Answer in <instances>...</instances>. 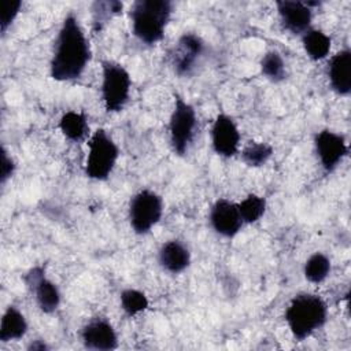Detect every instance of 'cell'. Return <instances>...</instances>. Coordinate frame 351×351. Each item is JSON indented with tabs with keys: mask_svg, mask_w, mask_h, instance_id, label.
Listing matches in <instances>:
<instances>
[{
	"mask_svg": "<svg viewBox=\"0 0 351 351\" xmlns=\"http://www.w3.org/2000/svg\"><path fill=\"white\" fill-rule=\"evenodd\" d=\"M92 52L85 32L75 14L69 12L55 38L49 62V75L59 82L78 80L88 63Z\"/></svg>",
	"mask_w": 351,
	"mask_h": 351,
	"instance_id": "6da1fadb",
	"label": "cell"
},
{
	"mask_svg": "<svg viewBox=\"0 0 351 351\" xmlns=\"http://www.w3.org/2000/svg\"><path fill=\"white\" fill-rule=\"evenodd\" d=\"M173 14L169 0H136L129 11L133 36L147 45L163 40L166 27Z\"/></svg>",
	"mask_w": 351,
	"mask_h": 351,
	"instance_id": "7a4b0ae2",
	"label": "cell"
},
{
	"mask_svg": "<svg viewBox=\"0 0 351 351\" xmlns=\"http://www.w3.org/2000/svg\"><path fill=\"white\" fill-rule=\"evenodd\" d=\"M328 319V306L315 293L300 292L295 295L287 310L285 322L293 339L303 341L321 329Z\"/></svg>",
	"mask_w": 351,
	"mask_h": 351,
	"instance_id": "3957f363",
	"label": "cell"
},
{
	"mask_svg": "<svg viewBox=\"0 0 351 351\" xmlns=\"http://www.w3.org/2000/svg\"><path fill=\"white\" fill-rule=\"evenodd\" d=\"M119 158V147L103 128L96 129L88 143V155L85 159V174L95 181H106Z\"/></svg>",
	"mask_w": 351,
	"mask_h": 351,
	"instance_id": "277c9868",
	"label": "cell"
},
{
	"mask_svg": "<svg viewBox=\"0 0 351 351\" xmlns=\"http://www.w3.org/2000/svg\"><path fill=\"white\" fill-rule=\"evenodd\" d=\"M132 78L129 71L118 62L101 60L100 95L107 112H119L129 101Z\"/></svg>",
	"mask_w": 351,
	"mask_h": 351,
	"instance_id": "5b68a950",
	"label": "cell"
},
{
	"mask_svg": "<svg viewBox=\"0 0 351 351\" xmlns=\"http://www.w3.org/2000/svg\"><path fill=\"white\" fill-rule=\"evenodd\" d=\"M173 97L174 103L169 118V141L174 155L185 156L196 133L197 115L195 107L182 96L174 93Z\"/></svg>",
	"mask_w": 351,
	"mask_h": 351,
	"instance_id": "8992f818",
	"label": "cell"
},
{
	"mask_svg": "<svg viewBox=\"0 0 351 351\" xmlns=\"http://www.w3.org/2000/svg\"><path fill=\"white\" fill-rule=\"evenodd\" d=\"M163 215V200L152 189H141L134 193L129 202L128 218L132 230L144 236L156 226Z\"/></svg>",
	"mask_w": 351,
	"mask_h": 351,
	"instance_id": "52a82bcc",
	"label": "cell"
},
{
	"mask_svg": "<svg viewBox=\"0 0 351 351\" xmlns=\"http://www.w3.org/2000/svg\"><path fill=\"white\" fill-rule=\"evenodd\" d=\"M206 52V44L195 33H184L178 37L170 53V64L178 77H189L196 70L202 56Z\"/></svg>",
	"mask_w": 351,
	"mask_h": 351,
	"instance_id": "ba28073f",
	"label": "cell"
},
{
	"mask_svg": "<svg viewBox=\"0 0 351 351\" xmlns=\"http://www.w3.org/2000/svg\"><path fill=\"white\" fill-rule=\"evenodd\" d=\"M23 281L29 291L34 295L38 308L45 314H52L60 306V291L58 285L45 276V267L33 266L25 276Z\"/></svg>",
	"mask_w": 351,
	"mask_h": 351,
	"instance_id": "9c48e42d",
	"label": "cell"
},
{
	"mask_svg": "<svg viewBox=\"0 0 351 351\" xmlns=\"http://www.w3.org/2000/svg\"><path fill=\"white\" fill-rule=\"evenodd\" d=\"M314 148L325 173H332L348 154L346 137L330 129H322L315 133Z\"/></svg>",
	"mask_w": 351,
	"mask_h": 351,
	"instance_id": "30bf717a",
	"label": "cell"
},
{
	"mask_svg": "<svg viewBox=\"0 0 351 351\" xmlns=\"http://www.w3.org/2000/svg\"><path fill=\"white\" fill-rule=\"evenodd\" d=\"M211 147L221 158H232L239 152L240 132L234 119L219 112L211 125Z\"/></svg>",
	"mask_w": 351,
	"mask_h": 351,
	"instance_id": "8fae6325",
	"label": "cell"
},
{
	"mask_svg": "<svg viewBox=\"0 0 351 351\" xmlns=\"http://www.w3.org/2000/svg\"><path fill=\"white\" fill-rule=\"evenodd\" d=\"M208 219L214 232L225 239L234 237L244 225L237 203L223 197L217 199L213 203Z\"/></svg>",
	"mask_w": 351,
	"mask_h": 351,
	"instance_id": "7c38bea8",
	"label": "cell"
},
{
	"mask_svg": "<svg viewBox=\"0 0 351 351\" xmlns=\"http://www.w3.org/2000/svg\"><path fill=\"white\" fill-rule=\"evenodd\" d=\"M276 7L281 25L287 32L295 36H303L310 29L313 10L306 4V1L280 0L276 1Z\"/></svg>",
	"mask_w": 351,
	"mask_h": 351,
	"instance_id": "4fadbf2b",
	"label": "cell"
},
{
	"mask_svg": "<svg viewBox=\"0 0 351 351\" xmlns=\"http://www.w3.org/2000/svg\"><path fill=\"white\" fill-rule=\"evenodd\" d=\"M82 346L95 351H111L118 347V335L111 322L104 318H93L81 329Z\"/></svg>",
	"mask_w": 351,
	"mask_h": 351,
	"instance_id": "5bb4252c",
	"label": "cell"
},
{
	"mask_svg": "<svg viewBox=\"0 0 351 351\" xmlns=\"http://www.w3.org/2000/svg\"><path fill=\"white\" fill-rule=\"evenodd\" d=\"M328 80L336 95L346 97L351 93V51L348 48L340 49L330 58Z\"/></svg>",
	"mask_w": 351,
	"mask_h": 351,
	"instance_id": "9a60e30c",
	"label": "cell"
},
{
	"mask_svg": "<svg viewBox=\"0 0 351 351\" xmlns=\"http://www.w3.org/2000/svg\"><path fill=\"white\" fill-rule=\"evenodd\" d=\"M158 262L167 273L180 274L191 265V251L180 240H167L158 251Z\"/></svg>",
	"mask_w": 351,
	"mask_h": 351,
	"instance_id": "2e32d148",
	"label": "cell"
},
{
	"mask_svg": "<svg viewBox=\"0 0 351 351\" xmlns=\"http://www.w3.org/2000/svg\"><path fill=\"white\" fill-rule=\"evenodd\" d=\"M27 321L23 313L15 307L8 306L0 321V341L10 343L22 339L27 332Z\"/></svg>",
	"mask_w": 351,
	"mask_h": 351,
	"instance_id": "e0dca14e",
	"label": "cell"
},
{
	"mask_svg": "<svg viewBox=\"0 0 351 351\" xmlns=\"http://www.w3.org/2000/svg\"><path fill=\"white\" fill-rule=\"evenodd\" d=\"M58 126H59L62 134L73 143L84 141L89 132L86 115L81 111H74V110L66 111L60 117Z\"/></svg>",
	"mask_w": 351,
	"mask_h": 351,
	"instance_id": "ac0fdd59",
	"label": "cell"
},
{
	"mask_svg": "<svg viewBox=\"0 0 351 351\" xmlns=\"http://www.w3.org/2000/svg\"><path fill=\"white\" fill-rule=\"evenodd\" d=\"M302 45L306 55L311 60L318 62L325 59L329 55L330 47H332V38L322 30L310 27L302 36Z\"/></svg>",
	"mask_w": 351,
	"mask_h": 351,
	"instance_id": "d6986e66",
	"label": "cell"
},
{
	"mask_svg": "<svg viewBox=\"0 0 351 351\" xmlns=\"http://www.w3.org/2000/svg\"><path fill=\"white\" fill-rule=\"evenodd\" d=\"M330 267V259L324 252H314L304 262L303 274L307 281L313 284H319L328 278Z\"/></svg>",
	"mask_w": 351,
	"mask_h": 351,
	"instance_id": "ffe728a7",
	"label": "cell"
},
{
	"mask_svg": "<svg viewBox=\"0 0 351 351\" xmlns=\"http://www.w3.org/2000/svg\"><path fill=\"white\" fill-rule=\"evenodd\" d=\"M241 160L248 167H261L269 162L273 155V147L263 141H250L241 149Z\"/></svg>",
	"mask_w": 351,
	"mask_h": 351,
	"instance_id": "44dd1931",
	"label": "cell"
},
{
	"mask_svg": "<svg viewBox=\"0 0 351 351\" xmlns=\"http://www.w3.org/2000/svg\"><path fill=\"white\" fill-rule=\"evenodd\" d=\"M237 207L244 223H255L263 217L267 203L263 196L250 193L241 202L237 203Z\"/></svg>",
	"mask_w": 351,
	"mask_h": 351,
	"instance_id": "7402d4cb",
	"label": "cell"
},
{
	"mask_svg": "<svg viewBox=\"0 0 351 351\" xmlns=\"http://www.w3.org/2000/svg\"><path fill=\"white\" fill-rule=\"evenodd\" d=\"M119 303L123 313L129 317H134L145 311L149 306L147 295L136 288H126L119 295Z\"/></svg>",
	"mask_w": 351,
	"mask_h": 351,
	"instance_id": "603a6c76",
	"label": "cell"
},
{
	"mask_svg": "<svg viewBox=\"0 0 351 351\" xmlns=\"http://www.w3.org/2000/svg\"><path fill=\"white\" fill-rule=\"evenodd\" d=\"M261 73L271 82H280L285 78V62L277 51H267L261 59Z\"/></svg>",
	"mask_w": 351,
	"mask_h": 351,
	"instance_id": "cb8c5ba5",
	"label": "cell"
},
{
	"mask_svg": "<svg viewBox=\"0 0 351 351\" xmlns=\"http://www.w3.org/2000/svg\"><path fill=\"white\" fill-rule=\"evenodd\" d=\"M123 10V4L117 0L111 1H96L93 4V23L95 26H101L106 21L114 15L121 14Z\"/></svg>",
	"mask_w": 351,
	"mask_h": 351,
	"instance_id": "d4e9b609",
	"label": "cell"
},
{
	"mask_svg": "<svg viewBox=\"0 0 351 351\" xmlns=\"http://www.w3.org/2000/svg\"><path fill=\"white\" fill-rule=\"evenodd\" d=\"M22 8L21 0H4L1 3V14H0V32L5 34L8 27L14 23L16 16L19 15Z\"/></svg>",
	"mask_w": 351,
	"mask_h": 351,
	"instance_id": "484cf974",
	"label": "cell"
},
{
	"mask_svg": "<svg viewBox=\"0 0 351 351\" xmlns=\"http://www.w3.org/2000/svg\"><path fill=\"white\" fill-rule=\"evenodd\" d=\"M16 165L11 155H8L5 147H1V165H0V182L4 185L15 173Z\"/></svg>",
	"mask_w": 351,
	"mask_h": 351,
	"instance_id": "4316f807",
	"label": "cell"
},
{
	"mask_svg": "<svg viewBox=\"0 0 351 351\" xmlns=\"http://www.w3.org/2000/svg\"><path fill=\"white\" fill-rule=\"evenodd\" d=\"M26 348L29 351H47L49 348V346L44 340H33Z\"/></svg>",
	"mask_w": 351,
	"mask_h": 351,
	"instance_id": "83f0119b",
	"label": "cell"
}]
</instances>
